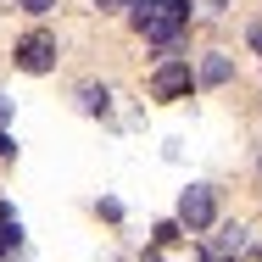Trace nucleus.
I'll return each instance as SVG.
<instances>
[{"label":"nucleus","mask_w":262,"mask_h":262,"mask_svg":"<svg viewBox=\"0 0 262 262\" xmlns=\"http://www.w3.org/2000/svg\"><path fill=\"white\" fill-rule=\"evenodd\" d=\"M190 84H195V78H190V61H162L157 78H151V95H157V101H179Z\"/></svg>","instance_id":"nucleus-4"},{"label":"nucleus","mask_w":262,"mask_h":262,"mask_svg":"<svg viewBox=\"0 0 262 262\" xmlns=\"http://www.w3.org/2000/svg\"><path fill=\"white\" fill-rule=\"evenodd\" d=\"M212 217H217V201H212V190H207V184H190V190L179 195V229L201 234V229H212Z\"/></svg>","instance_id":"nucleus-2"},{"label":"nucleus","mask_w":262,"mask_h":262,"mask_svg":"<svg viewBox=\"0 0 262 262\" xmlns=\"http://www.w3.org/2000/svg\"><path fill=\"white\" fill-rule=\"evenodd\" d=\"M78 101H84V112H106V90H84Z\"/></svg>","instance_id":"nucleus-7"},{"label":"nucleus","mask_w":262,"mask_h":262,"mask_svg":"<svg viewBox=\"0 0 262 262\" xmlns=\"http://www.w3.org/2000/svg\"><path fill=\"white\" fill-rule=\"evenodd\" d=\"M51 6H56V0H23V11H34V17H45Z\"/></svg>","instance_id":"nucleus-9"},{"label":"nucleus","mask_w":262,"mask_h":262,"mask_svg":"<svg viewBox=\"0 0 262 262\" xmlns=\"http://www.w3.org/2000/svg\"><path fill=\"white\" fill-rule=\"evenodd\" d=\"M251 45H257V51H262V23H257V28H251Z\"/></svg>","instance_id":"nucleus-11"},{"label":"nucleus","mask_w":262,"mask_h":262,"mask_svg":"<svg viewBox=\"0 0 262 262\" xmlns=\"http://www.w3.org/2000/svg\"><path fill=\"white\" fill-rule=\"evenodd\" d=\"M0 123H6V101H0Z\"/></svg>","instance_id":"nucleus-12"},{"label":"nucleus","mask_w":262,"mask_h":262,"mask_svg":"<svg viewBox=\"0 0 262 262\" xmlns=\"http://www.w3.org/2000/svg\"><path fill=\"white\" fill-rule=\"evenodd\" d=\"M95 6H101V11H117V6H123V0H95Z\"/></svg>","instance_id":"nucleus-10"},{"label":"nucleus","mask_w":262,"mask_h":262,"mask_svg":"<svg viewBox=\"0 0 262 262\" xmlns=\"http://www.w3.org/2000/svg\"><path fill=\"white\" fill-rule=\"evenodd\" d=\"M240 251H246V229H240V223H229V229L212 240V257H240Z\"/></svg>","instance_id":"nucleus-5"},{"label":"nucleus","mask_w":262,"mask_h":262,"mask_svg":"<svg viewBox=\"0 0 262 262\" xmlns=\"http://www.w3.org/2000/svg\"><path fill=\"white\" fill-rule=\"evenodd\" d=\"M195 78H201V84H229V78H234V61H229V56H207Z\"/></svg>","instance_id":"nucleus-6"},{"label":"nucleus","mask_w":262,"mask_h":262,"mask_svg":"<svg viewBox=\"0 0 262 262\" xmlns=\"http://www.w3.org/2000/svg\"><path fill=\"white\" fill-rule=\"evenodd\" d=\"M128 6H134V23H145L151 11H162V0H128Z\"/></svg>","instance_id":"nucleus-8"},{"label":"nucleus","mask_w":262,"mask_h":262,"mask_svg":"<svg viewBox=\"0 0 262 262\" xmlns=\"http://www.w3.org/2000/svg\"><path fill=\"white\" fill-rule=\"evenodd\" d=\"M17 67H23V73H51L56 67V39L51 34H28V39L17 45Z\"/></svg>","instance_id":"nucleus-3"},{"label":"nucleus","mask_w":262,"mask_h":262,"mask_svg":"<svg viewBox=\"0 0 262 262\" xmlns=\"http://www.w3.org/2000/svg\"><path fill=\"white\" fill-rule=\"evenodd\" d=\"M0 257H6V240H0Z\"/></svg>","instance_id":"nucleus-13"},{"label":"nucleus","mask_w":262,"mask_h":262,"mask_svg":"<svg viewBox=\"0 0 262 262\" xmlns=\"http://www.w3.org/2000/svg\"><path fill=\"white\" fill-rule=\"evenodd\" d=\"M190 23V0H162V11H151L145 23H140V34L151 39V45H173V34Z\"/></svg>","instance_id":"nucleus-1"}]
</instances>
